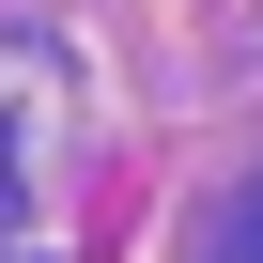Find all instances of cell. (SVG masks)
<instances>
[]
</instances>
